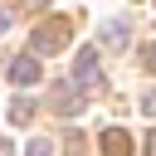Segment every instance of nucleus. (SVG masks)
Returning <instances> with one entry per match:
<instances>
[{
    "label": "nucleus",
    "mask_w": 156,
    "mask_h": 156,
    "mask_svg": "<svg viewBox=\"0 0 156 156\" xmlns=\"http://www.w3.org/2000/svg\"><path fill=\"white\" fill-rule=\"evenodd\" d=\"M68 29H73V24H68L63 15H54V20L34 24V39H29V54H39V58H44V54H58V49L68 44Z\"/></svg>",
    "instance_id": "f257e3e1"
},
{
    "label": "nucleus",
    "mask_w": 156,
    "mask_h": 156,
    "mask_svg": "<svg viewBox=\"0 0 156 156\" xmlns=\"http://www.w3.org/2000/svg\"><path fill=\"white\" fill-rule=\"evenodd\" d=\"M78 93H93L98 83H102V63H98V49H78V58H73V78H68Z\"/></svg>",
    "instance_id": "f03ea898"
},
{
    "label": "nucleus",
    "mask_w": 156,
    "mask_h": 156,
    "mask_svg": "<svg viewBox=\"0 0 156 156\" xmlns=\"http://www.w3.org/2000/svg\"><path fill=\"white\" fill-rule=\"evenodd\" d=\"M49 102H54L58 117H78V112H83V93H78L73 83H58V88L49 93Z\"/></svg>",
    "instance_id": "7ed1b4c3"
},
{
    "label": "nucleus",
    "mask_w": 156,
    "mask_h": 156,
    "mask_svg": "<svg viewBox=\"0 0 156 156\" xmlns=\"http://www.w3.org/2000/svg\"><path fill=\"white\" fill-rule=\"evenodd\" d=\"M10 83H15V88L39 83V54H20V58L10 63Z\"/></svg>",
    "instance_id": "20e7f679"
},
{
    "label": "nucleus",
    "mask_w": 156,
    "mask_h": 156,
    "mask_svg": "<svg viewBox=\"0 0 156 156\" xmlns=\"http://www.w3.org/2000/svg\"><path fill=\"white\" fill-rule=\"evenodd\" d=\"M98 146H102V156H132V136H127L122 127H107V132L98 136Z\"/></svg>",
    "instance_id": "39448f33"
},
{
    "label": "nucleus",
    "mask_w": 156,
    "mask_h": 156,
    "mask_svg": "<svg viewBox=\"0 0 156 156\" xmlns=\"http://www.w3.org/2000/svg\"><path fill=\"white\" fill-rule=\"evenodd\" d=\"M127 34H132L127 20H107V24H102V44H107V49H127Z\"/></svg>",
    "instance_id": "423d86ee"
},
{
    "label": "nucleus",
    "mask_w": 156,
    "mask_h": 156,
    "mask_svg": "<svg viewBox=\"0 0 156 156\" xmlns=\"http://www.w3.org/2000/svg\"><path fill=\"white\" fill-rule=\"evenodd\" d=\"M10 122H15V127L34 122V102H29V98H15V102H10Z\"/></svg>",
    "instance_id": "0eeeda50"
},
{
    "label": "nucleus",
    "mask_w": 156,
    "mask_h": 156,
    "mask_svg": "<svg viewBox=\"0 0 156 156\" xmlns=\"http://www.w3.org/2000/svg\"><path fill=\"white\" fill-rule=\"evenodd\" d=\"M29 156H54V141H49V136H34V141H29Z\"/></svg>",
    "instance_id": "6e6552de"
},
{
    "label": "nucleus",
    "mask_w": 156,
    "mask_h": 156,
    "mask_svg": "<svg viewBox=\"0 0 156 156\" xmlns=\"http://www.w3.org/2000/svg\"><path fill=\"white\" fill-rule=\"evenodd\" d=\"M63 146H68V156H83V132H68Z\"/></svg>",
    "instance_id": "1a4fd4ad"
},
{
    "label": "nucleus",
    "mask_w": 156,
    "mask_h": 156,
    "mask_svg": "<svg viewBox=\"0 0 156 156\" xmlns=\"http://www.w3.org/2000/svg\"><path fill=\"white\" fill-rule=\"evenodd\" d=\"M141 63H146V68L156 73V44H146V49H141Z\"/></svg>",
    "instance_id": "9d476101"
},
{
    "label": "nucleus",
    "mask_w": 156,
    "mask_h": 156,
    "mask_svg": "<svg viewBox=\"0 0 156 156\" xmlns=\"http://www.w3.org/2000/svg\"><path fill=\"white\" fill-rule=\"evenodd\" d=\"M141 107H146V112H151V117H156V88H151V93H146V98H141Z\"/></svg>",
    "instance_id": "9b49d317"
},
{
    "label": "nucleus",
    "mask_w": 156,
    "mask_h": 156,
    "mask_svg": "<svg viewBox=\"0 0 156 156\" xmlns=\"http://www.w3.org/2000/svg\"><path fill=\"white\" fill-rule=\"evenodd\" d=\"M146 156H156V127H151V136H146Z\"/></svg>",
    "instance_id": "f8f14e48"
},
{
    "label": "nucleus",
    "mask_w": 156,
    "mask_h": 156,
    "mask_svg": "<svg viewBox=\"0 0 156 156\" xmlns=\"http://www.w3.org/2000/svg\"><path fill=\"white\" fill-rule=\"evenodd\" d=\"M0 156H15V146H10V141H5V136H0Z\"/></svg>",
    "instance_id": "ddd939ff"
},
{
    "label": "nucleus",
    "mask_w": 156,
    "mask_h": 156,
    "mask_svg": "<svg viewBox=\"0 0 156 156\" xmlns=\"http://www.w3.org/2000/svg\"><path fill=\"white\" fill-rule=\"evenodd\" d=\"M5 24H10V10H0V29H5Z\"/></svg>",
    "instance_id": "4468645a"
}]
</instances>
